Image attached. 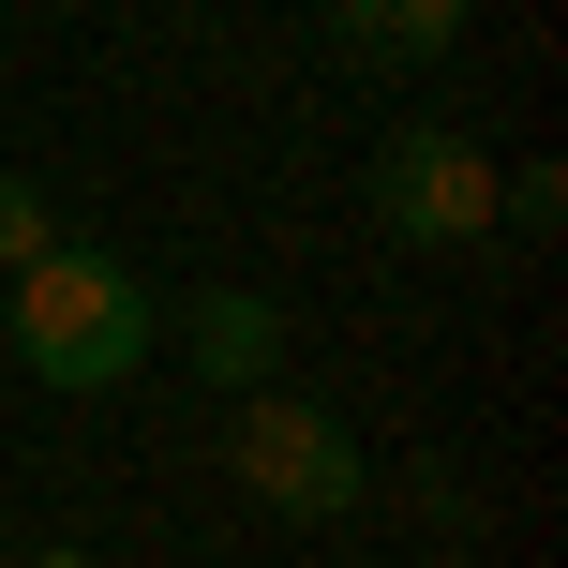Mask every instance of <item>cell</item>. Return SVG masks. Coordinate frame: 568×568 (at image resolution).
Wrapping results in <instances>:
<instances>
[{
  "label": "cell",
  "instance_id": "cell-1",
  "mask_svg": "<svg viewBox=\"0 0 568 568\" xmlns=\"http://www.w3.org/2000/svg\"><path fill=\"white\" fill-rule=\"evenodd\" d=\"M16 374L30 389H120V374L165 344V300H150L120 255H90V240H60V255H30L16 270Z\"/></svg>",
  "mask_w": 568,
  "mask_h": 568
},
{
  "label": "cell",
  "instance_id": "cell-2",
  "mask_svg": "<svg viewBox=\"0 0 568 568\" xmlns=\"http://www.w3.org/2000/svg\"><path fill=\"white\" fill-rule=\"evenodd\" d=\"M225 464H240V494H255V509H284V524H344V509L374 494V449L329 419V404H284V389L240 404Z\"/></svg>",
  "mask_w": 568,
  "mask_h": 568
},
{
  "label": "cell",
  "instance_id": "cell-3",
  "mask_svg": "<svg viewBox=\"0 0 568 568\" xmlns=\"http://www.w3.org/2000/svg\"><path fill=\"white\" fill-rule=\"evenodd\" d=\"M494 180H509V165H494L464 120H404V135L374 150V225L419 240V255H449V240L494 225Z\"/></svg>",
  "mask_w": 568,
  "mask_h": 568
},
{
  "label": "cell",
  "instance_id": "cell-4",
  "mask_svg": "<svg viewBox=\"0 0 568 568\" xmlns=\"http://www.w3.org/2000/svg\"><path fill=\"white\" fill-rule=\"evenodd\" d=\"M180 359H195V374H210L225 404H255L270 374H284V314L255 300V284H210V300L180 314Z\"/></svg>",
  "mask_w": 568,
  "mask_h": 568
},
{
  "label": "cell",
  "instance_id": "cell-5",
  "mask_svg": "<svg viewBox=\"0 0 568 568\" xmlns=\"http://www.w3.org/2000/svg\"><path fill=\"white\" fill-rule=\"evenodd\" d=\"M329 45H344V60H389V75H419V60L464 45V0H329Z\"/></svg>",
  "mask_w": 568,
  "mask_h": 568
},
{
  "label": "cell",
  "instance_id": "cell-6",
  "mask_svg": "<svg viewBox=\"0 0 568 568\" xmlns=\"http://www.w3.org/2000/svg\"><path fill=\"white\" fill-rule=\"evenodd\" d=\"M30 255H60V210H45V180H16V165H0V284H16Z\"/></svg>",
  "mask_w": 568,
  "mask_h": 568
},
{
  "label": "cell",
  "instance_id": "cell-7",
  "mask_svg": "<svg viewBox=\"0 0 568 568\" xmlns=\"http://www.w3.org/2000/svg\"><path fill=\"white\" fill-rule=\"evenodd\" d=\"M30 568H105V554H75V539H45V554H30Z\"/></svg>",
  "mask_w": 568,
  "mask_h": 568
}]
</instances>
